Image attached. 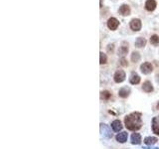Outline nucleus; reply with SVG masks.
<instances>
[{
    "instance_id": "f3484780",
    "label": "nucleus",
    "mask_w": 159,
    "mask_h": 149,
    "mask_svg": "<svg viewBox=\"0 0 159 149\" xmlns=\"http://www.w3.org/2000/svg\"><path fill=\"white\" fill-rule=\"evenodd\" d=\"M140 82V77H139L138 75L136 74H132L130 77V83H132V85H137Z\"/></svg>"
},
{
    "instance_id": "2eb2a0df",
    "label": "nucleus",
    "mask_w": 159,
    "mask_h": 149,
    "mask_svg": "<svg viewBox=\"0 0 159 149\" xmlns=\"http://www.w3.org/2000/svg\"><path fill=\"white\" fill-rule=\"evenodd\" d=\"M127 52H128V44H126V43H123L122 46L119 48V55L124 56L125 54H127Z\"/></svg>"
},
{
    "instance_id": "412c9836",
    "label": "nucleus",
    "mask_w": 159,
    "mask_h": 149,
    "mask_svg": "<svg viewBox=\"0 0 159 149\" xmlns=\"http://www.w3.org/2000/svg\"><path fill=\"white\" fill-rule=\"evenodd\" d=\"M106 61H108V58H106V55L103 54V52L100 53V63L103 65V64H106Z\"/></svg>"
},
{
    "instance_id": "4468645a",
    "label": "nucleus",
    "mask_w": 159,
    "mask_h": 149,
    "mask_svg": "<svg viewBox=\"0 0 159 149\" xmlns=\"http://www.w3.org/2000/svg\"><path fill=\"white\" fill-rule=\"evenodd\" d=\"M129 93H130V89L128 88H122L119 89V94L120 97H123V99H124V97H127L129 96Z\"/></svg>"
},
{
    "instance_id": "f257e3e1",
    "label": "nucleus",
    "mask_w": 159,
    "mask_h": 149,
    "mask_svg": "<svg viewBox=\"0 0 159 149\" xmlns=\"http://www.w3.org/2000/svg\"><path fill=\"white\" fill-rule=\"evenodd\" d=\"M124 123L127 129L129 130H137L141 127V113L132 112L127 115L124 119Z\"/></svg>"
},
{
    "instance_id": "20e7f679",
    "label": "nucleus",
    "mask_w": 159,
    "mask_h": 149,
    "mask_svg": "<svg viewBox=\"0 0 159 149\" xmlns=\"http://www.w3.org/2000/svg\"><path fill=\"white\" fill-rule=\"evenodd\" d=\"M119 20H117L116 18L111 17V18H109L108 20V27L111 30H116L117 27H119Z\"/></svg>"
},
{
    "instance_id": "b1692460",
    "label": "nucleus",
    "mask_w": 159,
    "mask_h": 149,
    "mask_svg": "<svg viewBox=\"0 0 159 149\" xmlns=\"http://www.w3.org/2000/svg\"><path fill=\"white\" fill-rule=\"evenodd\" d=\"M113 44H111V45H108V52H111H111H112V50H113Z\"/></svg>"
},
{
    "instance_id": "39448f33",
    "label": "nucleus",
    "mask_w": 159,
    "mask_h": 149,
    "mask_svg": "<svg viewBox=\"0 0 159 149\" xmlns=\"http://www.w3.org/2000/svg\"><path fill=\"white\" fill-rule=\"evenodd\" d=\"M130 28L133 31H139L141 29V21L139 19H132L130 21Z\"/></svg>"
},
{
    "instance_id": "5701e85b",
    "label": "nucleus",
    "mask_w": 159,
    "mask_h": 149,
    "mask_svg": "<svg viewBox=\"0 0 159 149\" xmlns=\"http://www.w3.org/2000/svg\"><path fill=\"white\" fill-rule=\"evenodd\" d=\"M120 64H121L122 66H127V62H126V60L122 58L121 60H120Z\"/></svg>"
},
{
    "instance_id": "0eeeda50",
    "label": "nucleus",
    "mask_w": 159,
    "mask_h": 149,
    "mask_svg": "<svg viewBox=\"0 0 159 149\" xmlns=\"http://www.w3.org/2000/svg\"><path fill=\"white\" fill-rule=\"evenodd\" d=\"M152 131L155 134L159 135V116L154 117L152 120Z\"/></svg>"
},
{
    "instance_id": "9d476101",
    "label": "nucleus",
    "mask_w": 159,
    "mask_h": 149,
    "mask_svg": "<svg viewBox=\"0 0 159 149\" xmlns=\"http://www.w3.org/2000/svg\"><path fill=\"white\" fill-rule=\"evenodd\" d=\"M127 132H121L116 135V140L120 143H124L127 140Z\"/></svg>"
},
{
    "instance_id": "6e6552de",
    "label": "nucleus",
    "mask_w": 159,
    "mask_h": 149,
    "mask_svg": "<svg viewBox=\"0 0 159 149\" xmlns=\"http://www.w3.org/2000/svg\"><path fill=\"white\" fill-rule=\"evenodd\" d=\"M119 12L122 16H128V15L130 14V8H129V6H128V5L123 4V5H121V6H120Z\"/></svg>"
},
{
    "instance_id": "423d86ee",
    "label": "nucleus",
    "mask_w": 159,
    "mask_h": 149,
    "mask_svg": "<svg viewBox=\"0 0 159 149\" xmlns=\"http://www.w3.org/2000/svg\"><path fill=\"white\" fill-rule=\"evenodd\" d=\"M124 80H125V73L121 71V70L117 71L114 74V81H116V83H122Z\"/></svg>"
},
{
    "instance_id": "f03ea898",
    "label": "nucleus",
    "mask_w": 159,
    "mask_h": 149,
    "mask_svg": "<svg viewBox=\"0 0 159 149\" xmlns=\"http://www.w3.org/2000/svg\"><path fill=\"white\" fill-rule=\"evenodd\" d=\"M100 132H101V134L106 138H111L112 136L111 128H109L106 124H103V123L100 124Z\"/></svg>"
},
{
    "instance_id": "7ed1b4c3",
    "label": "nucleus",
    "mask_w": 159,
    "mask_h": 149,
    "mask_svg": "<svg viewBox=\"0 0 159 149\" xmlns=\"http://www.w3.org/2000/svg\"><path fill=\"white\" fill-rule=\"evenodd\" d=\"M140 69H141V72L143 73V74L145 75H148L150 74L152 71H153V67L152 65L148 63V62H146V63H143L140 66Z\"/></svg>"
},
{
    "instance_id": "aec40b11",
    "label": "nucleus",
    "mask_w": 159,
    "mask_h": 149,
    "mask_svg": "<svg viewBox=\"0 0 159 149\" xmlns=\"http://www.w3.org/2000/svg\"><path fill=\"white\" fill-rule=\"evenodd\" d=\"M150 43L152 45H158L159 44V36L157 35H152L151 38H150Z\"/></svg>"
},
{
    "instance_id": "1a4fd4ad",
    "label": "nucleus",
    "mask_w": 159,
    "mask_h": 149,
    "mask_svg": "<svg viewBox=\"0 0 159 149\" xmlns=\"http://www.w3.org/2000/svg\"><path fill=\"white\" fill-rule=\"evenodd\" d=\"M145 8L147 11H153L156 8V1L155 0H147L145 3Z\"/></svg>"
},
{
    "instance_id": "9b49d317",
    "label": "nucleus",
    "mask_w": 159,
    "mask_h": 149,
    "mask_svg": "<svg viewBox=\"0 0 159 149\" xmlns=\"http://www.w3.org/2000/svg\"><path fill=\"white\" fill-rule=\"evenodd\" d=\"M141 142V136L139 133H133L131 135V143L132 144H139Z\"/></svg>"
},
{
    "instance_id": "dca6fc26",
    "label": "nucleus",
    "mask_w": 159,
    "mask_h": 149,
    "mask_svg": "<svg viewBox=\"0 0 159 149\" xmlns=\"http://www.w3.org/2000/svg\"><path fill=\"white\" fill-rule=\"evenodd\" d=\"M145 45H146V40L142 37H139L135 41V47H137V48H142V47H144Z\"/></svg>"
},
{
    "instance_id": "ddd939ff",
    "label": "nucleus",
    "mask_w": 159,
    "mask_h": 149,
    "mask_svg": "<svg viewBox=\"0 0 159 149\" xmlns=\"http://www.w3.org/2000/svg\"><path fill=\"white\" fill-rule=\"evenodd\" d=\"M142 89H143V91H146V93H151V91H153V86L151 85V83L148 82V81H146V82L143 83Z\"/></svg>"
},
{
    "instance_id": "393cba45",
    "label": "nucleus",
    "mask_w": 159,
    "mask_h": 149,
    "mask_svg": "<svg viewBox=\"0 0 159 149\" xmlns=\"http://www.w3.org/2000/svg\"><path fill=\"white\" fill-rule=\"evenodd\" d=\"M157 107H158V108H159V104H158V105H157Z\"/></svg>"
},
{
    "instance_id": "a211bd4d",
    "label": "nucleus",
    "mask_w": 159,
    "mask_h": 149,
    "mask_svg": "<svg viewBox=\"0 0 159 149\" xmlns=\"http://www.w3.org/2000/svg\"><path fill=\"white\" fill-rule=\"evenodd\" d=\"M144 142L146 143L147 145H153L157 142V138L155 137H146L144 139Z\"/></svg>"
},
{
    "instance_id": "6ab92c4d",
    "label": "nucleus",
    "mask_w": 159,
    "mask_h": 149,
    "mask_svg": "<svg viewBox=\"0 0 159 149\" xmlns=\"http://www.w3.org/2000/svg\"><path fill=\"white\" fill-rule=\"evenodd\" d=\"M139 60H140V55H139V53L133 52L131 54V61H132L133 63H137V62H139Z\"/></svg>"
},
{
    "instance_id": "4be33fe9",
    "label": "nucleus",
    "mask_w": 159,
    "mask_h": 149,
    "mask_svg": "<svg viewBox=\"0 0 159 149\" xmlns=\"http://www.w3.org/2000/svg\"><path fill=\"white\" fill-rule=\"evenodd\" d=\"M100 96H101V99H108L109 97H111V93L108 91H101Z\"/></svg>"
},
{
    "instance_id": "f8f14e48",
    "label": "nucleus",
    "mask_w": 159,
    "mask_h": 149,
    "mask_svg": "<svg viewBox=\"0 0 159 149\" xmlns=\"http://www.w3.org/2000/svg\"><path fill=\"white\" fill-rule=\"evenodd\" d=\"M111 127L114 131L119 132L122 129V125H121V122L119 120H114L113 122L111 123Z\"/></svg>"
}]
</instances>
